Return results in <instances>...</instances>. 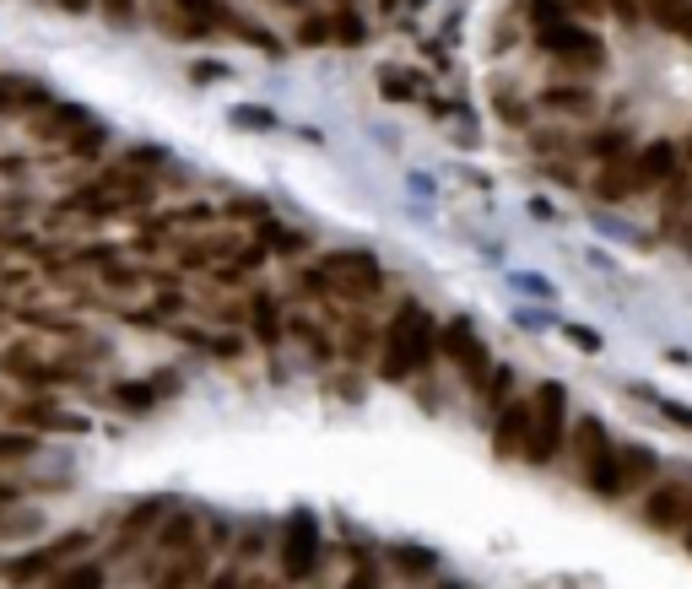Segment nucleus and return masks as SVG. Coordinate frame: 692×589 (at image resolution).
<instances>
[{
	"mask_svg": "<svg viewBox=\"0 0 692 589\" xmlns=\"http://www.w3.org/2000/svg\"><path fill=\"white\" fill-rule=\"evenodd\" d=\"M433 352H438V325H433V314L422 309L417 298H406L401 309H395L390 330H384L379 373L401 384V379H411V373L428 368V363H433Z\"/></svg>",
	"mask_w": 692,
	"mask_h": 589,
	"instance_id": "obj_1",
	"label": "nucleus"
},
{
	"mask_svg": "<svg viewBox=\"0 0 692 589\" xmlns=\"http://www.w3.org/2000/svg\"><path fill=\"white\" fill-rule=\"evenodd\" d=\"M530 427H525V460L530 465H552L557 449H563V427H568V390L563 384H541L536 400H530Z\"/></svg>",
	"mask_w": 692,
	"mask_h": 589,
	"instance_id": "obj_2",
	"label": "nucleus"
},
{
	"mask_svg": "<svg viewBox=\"0 0 692 589\" xmlns=\"http://www.w3.org/2000/svg\"><path fill=\"white\" fill-rule=\"evenodd\" d=\"M319 276H325L330 298H374V292L384 287L379 260H374V254H363V249L325 254V260H319Z\"/></svg>",
	"mask_w": 692,
	"mask_h": 589,
	"instance_id": "obj_3",
	"label": "nucleus"
},
{
	"mask_svg": "<svg viewBox=\"0 0 692 589\" xmlns=\"http://www.w3.org/2000/svg\"><path fill=\"white\" fill-rule=\"evenodd\" d=\"M574 449H579V471H584V487L611 498V460H617V444L606 438V427L595 417L574 422Z\"/></svg>",
	"mask_w": 692,
	"mask_h": 589,
	"instance_id": "obj_4",
	"label": "nucleus"
},
{
	"mask_svg": "<svg viewBox=\"0 0 692 589\" xmlns=\"http://www.w3.org/2000/svg\"><path fill=\"white\" fill-rule=\"evenodd\" d=\"M314 562H319V519L309 508H298L282 525V573L287 579H309Z\"/></svg>",
	"mask_w": 692,
	"mask_h": 589,
	"instance_id": "obj_5",
	"label": "nucleus"
},
{
	"mask_svg": "<svg viewBox=\"0 0 692 589\" xmlns=\"http://www.w3.org/2000/svg\"><path fill=\"white\" fill-rule=\"evenodd\" d=\"M536 38H541V49H547V55H557L563 65H584V71H595V65H601V44H595V38L584 33L579 22H568V17L541 22Z\"/></svg>",
	"mask_w": 692,
	"mask_h": 589,
	"instance_id": "obj_6",
	"label": "nucleus"
},
{
	"mask_svg": "<svg viewBox=\"0 0 692 589\" xmlns=\"http://www.w3.org/2000/svg\"><path fill=\"white\" fill-rule=\"evenodd\" d=\"M0 373H6V379H17V384H28V390H49V384H71V373H65V368H49L44 357H38V346H33V341H22V346H6V352H0Z\"/></svg>",
	"mask_w": 692,
	"mask_h": 589,
	"instance_id": "obj_7",
	"label": "nucleus"
},
{
	"mask_svg": "<svg viewBox=\"0 0 692 589\" xmlns=\"http://www.w3.org/2000/svg\"><path fill=\"white\" fill-rule=\"evenodd\" d=\"M438 352L449 357V363H455L465 379H482V368H487V352H482V336H476L471 330V319H449L444 330H438Z\"/></svg>",
	"mask_w": 692,
	"mask_h": 589,
	"instance_id": "obj_8",
	"label": "nucleus"
},
{
	"mask_svg": "<svg viewBox=\"0 0 692 589\" xmlns=\"http://www.w3.org/2000/svg\"><path fill=\"white\" fill-rule=\"evenodd\" d=\"M692 519V487H682V481H660L655 492L644 498V525L649 530H676Z\"/></svg>",
	"mask_w": 692,
	"mask_h": 589,
	"instance_id": "obj_9",
	"label": "nucleus"
},
{
	"mask_svg": "<svg viewBox=\"0 0 692 589\" xmlns=\"http://www.w3.org/2000/svg\"><path fill=\"white\" fill-rule=\"evenodd\" d=\"M655 476V449L644 444H622L617 460H611V498H628L633 487H644V481Z\"/></svg>",
	"mask_w": 692,
	"mask_h": 589,
	"instance_id": "obj_10",
	"label": "nucleus"
},
{
	"mask_svg": "<svg viewBox=\"0 0 692 589\" xmlns=\"http://www.w3.org/2000/svg\"><path fill=\"white\" fill-rule=\"evenodd\" d=\"M633 168H638V190H660V184H671L676 173V146L671 141H649L644 152L633 157Z\"/></svg>",
	"mask_w": 692,
	"mask_h": 589,
	"instance_id": "obj_11",
	"label": "nucleus"
},
{
	"mask_svg": "<svg viewBox=\"0 0 692 589\" xmlns=\"http://www.w3.org/2000/svg\"><path fill=\"white\" fill-rule=\"evenodd\" d=\"M525 427H530L525 400H509V406H498V427H492V454H498V460H514V454L525 449Z\"/></svg>",
	"mask_w": 692,
	"mask_h": 589,
	"instance_id": "obj_12",
	"label": "nucleus"
},
{
	"mask_svg": "<svg viewBox=\"0 0 692 589\" xmlns=\"http://www.w3.org/2000/svg\"><path fill=\"white\" fill-rule=\"evenodd\" d=\"M201 573H206V552H201V546H184V552H173V557L157 562L152 589H190Z\"/></svg>",
	"mask_w": 692,
	"mask_h": 589,
	"instance_id": "obj_13",
	"label": "nucleus"
},
{
	"mask_svg": "<svg viewBox=\"0 0 692 589\" xmlns=\"http://www.w3.org/2000/svg\"><path fill=\"white\" fill-rule=\"evenodd\" d=\"M184 546H195V514H173V519H157V557L163 562L173 552H184Z\"/></svg>",
	"mask_w": 692,
	"mask_h": 589,
	"instance_id": "obj_14",
	"label": "nucleus"
},
{
	"mask_svg": "<svg viewBox=\"0 0 692 589\" xmlns=\"http://www.w3.org/2000/svg\"><path fill=\"white\" fill-rule=\"evenodd\" d=\"M44 87L22 82V76H0V114H22V109H44Z\"/></svg>",
	"mask_w": 692,
	"mask_h": 589,
	"instance_id": "obj_15",
	"label": "nucleus"
},
{
	"mask_svg": "<svg viewBox=\"0 0 692 589\" xmlns=\"http://www.w3.org/2000/svg\"><path fill=\"white\" fill-rule=\"evenodd\" d=\"M249 325H255L260 346H276V341H282V314H276V298H271V292H249Z\"/></svg>",
	"mask_w": 692,
	"mask_h": 589,
	"instance_id": "obj_16",
	"label": "nucleus"
},
{
	"mask_svg": "<svg viewBox=\"0 0 692 589\" xmlns=\"http://www.w3.org/2000/svg\"><path fill=\"white\" fill-rule=\"evenodd\" d=\"M649 22H660L676 38H692V0H649Z\"/></svg>",
	"mask_w": 692,
	"mask_h": 589,
	"instance_id": "obj_17",
	"label": "nucleus"
},
{
	"mask_svg": "<svg viewBox=\"0 0 692 589\" xmlns=\"http://www.w3.org/2000/svg\"><path fill=\"white\" fill-rule=\"evenodd\" d=\"M606 200H628L633 190H638V168H633V157H617V163H606V173H601V184H595Z\"/></svg>",
	"mask_w": 692,
	"mask_h": 589,
	"instance_id": "obj_18",
	"label": "nucleus"
},
{
	"mask_svg": "<svg viewBox=\"0 0 692 589\" xmlns=\"http://www.w3.org/2000/svg\"><path fill=\"white\" fill-rule=\"evenodd\" d=\"M103 584H109L103 579V562H65L49 589H103Z\"/></svg>",
	"mask_w": 692,
	"mask_h": 589,
	"instance_id": "obj_19",
	"label": "nucleus"
},
{
	"mask_svg": "<svg viewBox=\"0 0 692 589\" xmlns=\"http://www.w3.org/2000/svg\"><path fill=\"white\" fill-rule=\"evenodd\" d=\"M76 130H87L82 109H49L44 119H38V136H49V141H71Z\"/></svg>",
	"mask_w": 692,
	"mask_h": 589,
	"instance_id": "obj_20",
	"label": "nucleus"
},
{
	"mask_svg": "<svg viewBox=\"0 0 692 589\" xmlns=\"http://www.w3.org/2000/svg\"><path fill=\"white\" fill-rule=\"evenodd\" d=\"M44 573H55V562H49V552H44V546H33V552L28 557H17V562H6V579L11 584H33V579H44Z\"/></svg>",
	"mask_w": 692,
	"mask_h": 589,
	"instance_id": "obj_21",
	"label": "nucleus"
},
{
	"mask_svg": "<svg viewBox=\"0 0 692 589\" xmlns=\"http://www.w3.org/2000/svg\"><path fill=\"white\" fill-rule=\"evenodd\" d=\"M157 519H163V503H157V498L152 503H136V508H130V519L119 525V541H136V535H146Z\"/></svg>",
	"mask_w": 692,
	"mask_h": 589,
	"instance_id": "obj_22",
	"label": "nucleus"
},
{
	"mask_svg": "<svg viewBox=\"0 0 692 589\" xmlns=\"http://www.w3.org/2000/svg\"><path fill=\"white\" fill-rule=\"evenodd\" d=\"M33 449H38V438H33V433H22V427H6V433H0V465L28 460Z\"/></svg>",
	"mask_w": 692,
	"mask_h": 589,
	"instance_id": "obj_23",
	"label": "nucleus"
},
{
	"mask_svg": "<svg viewBox=\"0 0 692 589\" xmlns=\"http://www.w3.org/2000/svg\"><path fill=\"white\" fill-rule=\"evenodd\" d=\"M330 38L346 44V49H357V44H363V22H357L352 11H341V17H330Z\"/></svg>",
	"mask_w": 692,
	"mask_h": 589,
	"instance_id": "obj_24",
	"label": "nucleus"
},
{
	"mask_svg": "<svg viewBox=\"0 0 692 589\" xmlns=\"http://www.w3.org/2000/svg\"><path fill=\"white\" fill-rule=\"evenodd\" d=\"M103 136H109L103 125H87V130H76V136L65 141V152H71V157H92V152L103 146Z\"/></svg>",
	"mask_w": 692,
	"mask_h": 589,
	"instance_id": "obj_25",
	"label": "nucleus"
},
{
	"mask_svg": "<svg viewBox=\"0 0 692 589\" xmlns=\"http://www.w3.org/2000/svg\"><path fill=\"white\" fill-rule=\"evenodd\" d=\"M298 44H303V49L336 44V38H330V22H325V17H303V22H298Z\"/></svg>",
	"mask_w": 692,
	"mask_h": 589,
	"instance_id": "obj_26",
	"label": "nucleus"
},
{
	"mask_svg": "<svg viewBox=\"0 0 692 589\" xmlns=\"http://www.w3.org/2000/svg\"><path fill=\"white\" fill-rule=\"evenodd\" d=\"M233 125H244V130H276V114L271 109H255V103H238Z\"/></svg>",
	"mask_w": 692,
	"mask_h": 589,
	"instance_id": "obj_27",
	"label": "nucleus"
},
{
	"mask_svg": "<svg viewBox=\"0 0 692 589\" xmlns=\"http://www.w3.org/2000/svg\"><path fill=\"white\" fill-rule=\"evenodd\" d=\"M547 103H552V109H574V114H584V109H590V92H568V87H552V92H547Z\"/></svg>",
	"mask_w": 692,
	"mask_h": 589,
	"instance_id": "obj_28",
	"label": "nucleus"
},
{
	"mask_svg": "<svg viewBox=\"0 0 692 589\" xmlns=\"http://www.w3.org/2000/svg\"><path fill=\"white\" fill-rule=\"evenodd\" d=\"M114 395H119V406H136V411H141V406H152V400H157V390H152V384H119Z\"/></svg>",
	"mask_w": 692,
	"mask_h": 589,
	"instance_id": "obj_29",
	"label": "nucleus"
},
{
	"mask_svg": "<svg viewBox=\"0 0 692 589\" xmlns=\"http://www.w3.org/2000/svg\"><path fill=\"white\" fill-rule=\"evenodd\" d=\"M563 336L579 346V352H601V336H595L590 325H563Z\"/></svg>",
	"mask_w": 692,
	"mask_h": 589,
	"instance_id": "obj_30",
	"label": "nucleus"
},
{
	"mask_svg": "<svg viewBox=\"0 0 692 589\" xmlns=\"http://www.w3.org/2000/svg\"><path fill=\"white\" fill-rule=\"evenodd\" d=\"M341 589H379V568H374V562H357L352 579H346Z\"/></svg>",
	"mask_w": 692,
	"mask_h": 589,
	"instance_id": "obj_31",
	"label": "nucleus"
},
{
	"mask_svg": "<svg viewBox=\"0 0 692 589\" xmlns=\"http://www.w3.org/2000/svg\"><path fill=\"white\" fill-rule=\"evenodd\" d=\"M655 406H660L665 422H676L682 433H692V406H676V400H655Z\"/></svg>",
	"mask_w": 692,
	"mask_h": 589,
	"instance_id": "obj_32",
	"label": "nucleus"
},
{
	"mask_svg": "<svg viewBox=\"0 0 692 589\" xmlns=\"http://www.w3.org/2000/svg\"><path fill=\"white\" fill-rule=\"evenodd\" d=\"M395 557H401V568H406V573H428V568H433V557H428V552H417V546H401Z\"/></svg>",
	"mask_w": 692,
	"mask_h": 589,
	"instance_id": "obj_33",
	"label": "nucleus"
},
{
	"mask_svg": "<svg viewBox=\"0 0 692 589\" xmlns=\"http://www.w3.org/2000/svg\"><path fill=\"white\" fill-rule=\"evenodd\" d=\"M379 92H384V98H411L406 76H395V71H384V76H379Z\"/></svg>",
	"mask_w": 692,
	"mask_h": 589,
	"instance_id": "obj_34",
	"label": "nucleus"
},
{
	"mask_svg": "<svg viewBox=\"0 0 692 589\" xmlns=\"http://www.w3.org/2000/svg\"><path fill=\"white\" fill-rule=\"evenodd\" d=\"M103 11H109V22H130L136 17V0H98Z\"/></svg>",
	"mask_w": 692,
	"mask_h": 589,
	"instance_id": "obj_35",
	"label": "nucleus"
},
{
	"mask_svg": "<svg viewBox=\"0 0 692 589\" xmlns=\"http://www.w3.org/2000/svg\"><path fill=\"white\" fill-rule=\"evenodd\" d=\"M509 368H498V373H492V384H487V400H492V406H503V395H509Z\"/></svg>",
	"mask_w": 692,
	"mask_h": 589,
	"instance_id": "obj_36",
	"label": "nucleus"
},
{
	"mask_svg": "<svg viewBox=\"0 0 692 589\" xmlns=\"http://www.w3.org/2000/svg\"><path fill=\"white\" fill-rule=\"evenodd\" d=\"M195 82H222V76H228V65H195Z\"/></svg>",
	"mask_w": 692,
	"mask_h": 589,
	"instance_id": "obj_37",
	"label": "nucleus"
},
{
	"mask_svg": "<svg viewBox=\"0 0 692 589\" xmlns=\"http://www.w3.org/2000/svg\"><path fill=\"white\" fill-rule=\"evenodd\" d=\"M206 589H249L244 579H238V573H217V579H211Z\"/></svg>",
	"mask_w": 692,
	"mask_h": 589,
	"instance_id": "obj_38",
	"label": "nucleus"
},
{
	"mask_svg": "<svg viewBox=\"0 0 692 589\" xmlns=\"http://www.w3.org/2000/svg\"><path fill=\"white\" fill-rule=\"evenodd\" d=\"M211 352H222V357H238V352H244V346H238L233 336H217V341H211Z\"/></svg>",
	"mask_w": 692,
	"mask_h": 589,
	"instance_id": "obj_39",
	"label": "nucleus"
},
{
	"mask_svg": "<svg viewBox=\"0 0 692 589\" xmlns=\"http://www.w3.org/2000/svg\"><path fill=\"white\" fill-rule=\"evenodd\" d=\"M179 303H184L179 292H163V298H157V314H179Z\"/></svg>",
	"mask_w": 692,
	"mask_h": 589,
	"instance_id": "obj_40",
	"label": "nucleus"
},
{
	"mask_svg": "<svg viewBox=\"0 0 692 589\" xmlns=\"http://www.w3.org/2000/svg\"><path fill=\"white\" fill-rule=\"evenodd\" d=\"M11 503H22V487H11V481H0V508H11Z\"/></svg>",
	"mask_w": 692,
	"mask_h": 589,
	"instance_id": "obj_41",
	"label": "nucleus"
},
{
	"mask_svg": "<svg viewBox=\"0 0 692 589\" xmlns=\"http://www.w3.org/2000/svg\"><path fill=\"white\" fill-rule=\"evenodd\" d=\"M55 6H65V11H87V0H55Z\"/></svg>",
	"mask_w": 692,
	"mask_h": 589,
	"instance_id": "obj_42",
	"label": "nucleus"
},
{
	"mask_svg": "<svg viewBox=\"0 0 692 589\" xmlns=\"http://www.w3.org/2000/svg\"><path fill=\"white\" fill-rule=\"evenodd\" d=\"M687 546H692V519H687Z\"/></svg>",
	"mask_w": 692,
	"mask_h": 589,
	"instance_id": "obj_43",
	"label": "nucleus"
},
{
	"mask_svg": "<svg viewBox=\"0 0 692 589\" xmlns=\"http://www.w3.org/2000/svg\"><path fill=\"white\" fill-rule=\"evenodd\" d=\"M282 6H303V0H282Z\"/></svg>",
	"mask_w": 692,
	"mask_h": 589,
	"instance_id": "obj_44",
	"label": "nucleus"
},
{
	"mask_svg": "<svg viewBox=\"0 0 692 589\" xmlns=\"http://www.w3.org/2000/svg\"><path fill=\"white\" fill-rule=\"evenodd\" d=\"M444 589H460V584H444Z\"/></svg>",
	"mask_w": 692,
	"mask_h": 589,
	"instance_id": "obj_45",
	"label": "nucleus"
}]
</instances>
